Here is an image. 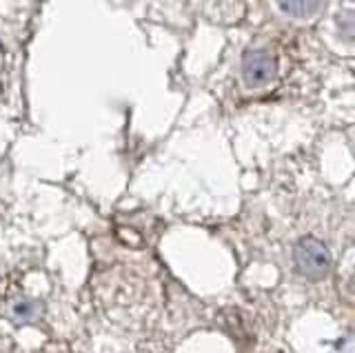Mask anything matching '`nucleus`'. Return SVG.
Listing matches in <instances>:
<instances>
[{"instance_id": "nucleus-2", "label": "nucleus", "mask_w": 355, "mask_h": 353, "mask_svg": "<svg viewBox=\"0 0 355 353\" xmlns=\"http://www.w3.org/2000/svg\"><path fill=\"white\" fill-rule=\"evenodd\" d=\"M277 76V60L264 49L247 51L242 58V78L247 87H264Z\"/></svg>"}, {"instance_id": "nucleus-3", "label": "nucleus", "mask_w": 355, "mask_h": 353, "mask_svg": "<svg viewBox=\"0 0 355 353\" xmlns=\"http://www.w3.org/2000/svg\"><path fill=\"white\" fill-rule=\"evenodd\" d=\"M277 5L293 18H311L320 9L322 0H277Z\"/></svg>"}, {"instance_id": "nucleus-1", "label": "nucleus", "mask_w": 355, "mask_h": 353, "mask_svg": "<svg viewBox=\"0 0 355 353\" xmlns=\"http://www.w3.org/2000/svg\"><path fill=\"white\" fill-rule=\"evenodd\" d=\"M293 262L297 271L309 280H322L331 271V251L329 247L315 236H304L293 249Z\"/></svg>"}]
</instances>
